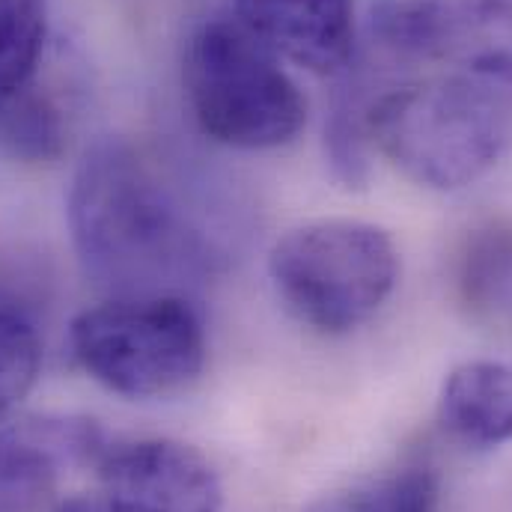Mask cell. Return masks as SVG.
<instances>
[{"label":"cell","mask_w":512,"mask_h":512,"mask_svg":"<svg viewBox=\"0 0 512 512\" xmlns=\"http://www.w3.org/2000/svg\"><path fill=\"white\" fill-rule=\"evenodd\" d=\"M66 221L84 274L111 298L185 295L230 262L209 209L126 140H102L84 155Z\"/></svg>","instance_id":"6da1fadb"},{"label":"cell","mask_w":512,"mask_h":512,"mask_svg":"<svg viewBox=\"0 0 512 512\" xmlns=\"http://www.w3.org/2000/svg\"><path fill=\"white\" fill-rule=\"evenodd\" d=\"M367 126L396 170L453 191L480 179L510 146L512 99L486 78H435L379 96Z\"/></svg>","instance_id":"7a4b0ae2"},{"label":"cell","mask_w":512,"mask_h":512,"mask_svg":"<svg viewBox=\"0 0 512 512\" xmlns=\"http://www.w3.org/2000/svg\"><path fill=\"white\" fill-rule=\"evenodd\" d=\"M185 93L203 134L233 149H277L307 120L298 84L236 15L206 18L191 33Z\"/></svg>","instance_id":"3957f363"},{"label":"cell","mask_w":512,"mask_h":512,"mask_svg":"<svg viewBox=\"0 0 512 512\" xmlns=\"http://www.w3.org/2000/svg\"><path fill=\"white\" fill-rule=\"evenodd\" d=\"M268 277L298 322L322 334H346L373 319L390 298L399 254L376 224L325 218L274 242Z\"/></svg>","instance_id":"277c9868"},{"label":"cell","mask_w":512,"mask_h":512,"mask_svg":"<svg viewBox=\"0 0 512 512\" xmlns=\"http://www.w3.org/2000/svg\"><path fill=\"white\" fill-rule=\"evenodd\" d=\"M78 367L128 399L170 396L206 364V322L188 295H117L69 325Z\"/></svg>","instance_id":"5b68a950"},{"label":"cell","mask_w":512,"mask_h":512,"mask_svg":"<svg viewBox=\"0 0 512 512\" xmlns=\"http://www.w3.org/2000/svg\"><path fill=\"white\" fill-rule=\"evenodd\" d=\"M370 27L399 57L441 60L512 84V0H379Z\"/></svg>","instance_id":"8992f818"},{"label":"cell","mask_w":512,"mask_h":512,"mask_svg":"<svg viewBox=\"0 0 512 512\" xmlns=\"http://www.w3.org/2000/svg\"><path fill=\"white\" fill-rule=\"evenodd\" d=\"M105 512H221L212 462L173 438L108 441L93 465Z\"/></svg>","instance_id":"52a82bcc"},{"label":"cell","mask_w":512,"mask_h":512,"mask_svg":"<svg viewBox=\"0 0 512 512\" xmlns=\"http://www.w3.org/2000/svg\"><path fill=\"white\" fill-rule=\"evenodd\" d=\"M105 429L78 414H30L0 429V512H36L69 468H93Z\"/></svg>","instance_id":"ba28073f"},{"label":"cell","mask_w":512,"mask_h":512,"mask_svg":"<svg viewBox=\"0 0 512 512\" xmlns=\"http://www.w3.org/2000/svg\"><path fill=\"white\" fill-rule=\"evenodd\" d=\"M236 18L277 57L340 75L355 54L352 0H233Z\"/></svg>","instance_id":"9c48e42d"},{"label":"cell","mask_w":512,"mask_h":512,"mask_svg":"<svg viewBox=\"0 0 512 512\" xmlns=\"http://www.w3.org/2000/svg\"><path fill=\"white\" fill-rule=\"evenodd\" d=\"M438 420L471 447L512 441V364L468 361L456 367L441 387Z\"/></svg>","instance_id":"30bf717a"},{"label":"cell","mask_w":512,"mask_h":512,"mask_svg":"<svg viewBox=\"0 0 512 512\" xmlns=\"http://www.w3.org/2000/svg\"><path fill=\"white\" fill-rule=\"evenodd\" d=\"M456 292L474 313H498L512 304V224L486 221L474 227L453 268Z\"/></svg>","instance_id":"8fae6325"},{"label":"cell","mask_w":512,"mask_h":512,"mask_svg":"<svg viewBox=\"0 0 512 512\" xmlns=\"http://www.w3.org/2000/svg\"><path fill=\"white\" fill-rule=\"evenodd\" d=\"M48 36V0H0V108L24 93Z\"/></svg>","instance_id":"7c38bea8"},{"label":"cell","mask_w":512,"mask_h":512,"mask_svg":"<svg viewBox=\"0 0 512 512\" xmlns=\"http://www.w3.org/2000/svg\"><path fill=\"white\" fill-rule=\"evenodd\" d=\"M0 143L24 161H51L63 152L66 120L60 105L30 84L0 108Z\"/></svg>","instance_id":"4fadbf2b"},{"label":"cell","mask_w":512,"mask_h":512,"mask_svg":"<svg viewBox=\"0 0 512 512\" xmlns=\"http://www.w3.org/2000/svg\"><path fill=\"white\" fill-rule=\"evenodd\" d=\"M370 105L364 99V87L358 78H346L337 87L328 123H325V152L334 176L358 188L367 179V137H370Z\"/></svg>","instance_id":"5bb4252c"},{"label":"cell","mask_w":512,"mask_h":512,"mask_svg":"<svg viewBox=\"0 0 512 512\" xmlns=\"http://www.w3.org/2000/svg\"><path fill=\"white\" fill-rule=\"evenodd\" d=\"M42 370V340L15 310H0V423L33 390Z\"/></svg>","instance_id":"9a60e30c"},{"label":"cell","mask_w":512,"mask_h":512,"mask_svg":"<svg viewBox=\"0 0 512 512\" xmlns=\"http://www.w3.org/2000/svg\"><path fill=\"white\" fill-rule=\"evenodd\" d=\"M438 477L429 468H405L355 498L325 501L313 512H438Z\"/></svg>","instance_id":"2e32d148"},{"label":"cell","mask_w":512,"mask_h":512,"mask_svg":"<svg viewBox=\"0 0 512 512\" xmlns=\"http://www.w3.org/2000/svg\"><path fill=\"white\" fill-rule=\"evenodd\" d=\"M51 512H105L102 510V501L99 495H72V498H63Z\"/></svg>","instance_id":"e0dca14e"}]
</instances>
